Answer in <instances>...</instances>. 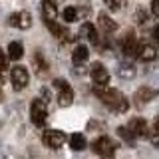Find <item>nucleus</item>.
Listing matches in <instances>:
<instances>
[{
	"instance_id": "f257e3e1",
	"label": "nucleus",
	"mask_w": 159,
	"mask_h": 159,
	"mask_svg": "<svg viewBox=\"0 0 159 159\" xmlns=\"http://www.w3.org/2000/svg\"><path fill=\"white\" fill-rule=\"evenodd\" d=\"M93 93L98 96V99H102L106 106L111 107L113 113H125L129 107V102L121 96V92L109 88L107 84H93Z\"/></svg>"
},
{
	"instance_id": "f03ea898",
	"label": "nucleus",
	"mask_w": 159,
	"mask_h": 159,
	"mask_svg": "<svg viewBox=\"0 0 159 159\" xmlns=\"http://www.w3.org/2000/svg\"><path fill=\"white\" fill-rule=\"evenodd\" d=\"M30 117H32V123H36L38 127L46 125L48 119V106L44 99H34L32 106H30Z\"/></svg>"
},
{
	"instance_id": "7ed1b4c3",
	"label": "nucleus",
	"mask_w": 159,
	"mask_h": 159,
	"mask_svg": "<svg viewBox=\"0 0 159 159\" xmlns=\"http://www.w3.org/2000/svg\"><path fill=\"white\" fill-rule=\"evenodd\" d=\"M68 135L64 131H58V129H46V131L42 133V143L50 149H58L62 147L64 143H66Z\"/></svg>"
},
{
	"instance_id": "20e7f679",
	"label": "nucleus",
	"mask_w": 159,
	"mask_h": 159,
	"mask_svg": "<svg viewBox=\"0 0 159 159\" xmlns=\"http://www.w3.org/2000/svg\"><path fill=\"white\" fill-rule=\"evenodd\" d=\"M92 149H93V153H98V155H102V157H111L113 153H116V143L111 141V137L102 135L92 143Z\"/></svg>"
},
{
	"instance_id": "39448f33",
	"label": "nucleus",
	"mask_w": 159,
	"mask_h": 159,
	"mask_svg": "<svg viewBox=\"0 0 159 159\" xmlns=\"http://www.w3.org/2000/svg\"><path fill=\"white\" fill-rule=\"evenodd\" d=\"M54 86L60 89V93H58V103H60V106H62V107L72 106L74 92H72V88H70V84L66 82V80H56V82H54Z\"/></svg>"
},
{
	"instance_id": "423d86ee",
	"label": "nucleus",
	"mask_w": 159,
	"mask_h": 159,
	"mask_svg": "<svg viewBox=\"0 0 159 159\" xmlns=\"http://www.w3.org/2000/svg\"><path fill=\"white\" fill-rule=\"evenodd\" d=\"M10 80H12V88L14 89H24L30 82V76H28V70L22 68V66H16L12 68L10 72Z\"/></svg>"
},
{
	"instance_id": "0eeeda50",
	"label": "nucleus",
	"mask_w": 159,
	"mask_h": 159,
	"mask_svg": "<svg viewBox=\"0 0 159 159\" xmlns=\"http://www.w3.org/2000/svg\"><path fill=\"white\" fill-rule=\"evenodd\" d=\"M139 46H141V44L135 40V36H133L131 32L121 40V52L125 54L127 58H137L139 56Z\"/></svg>"
},
{
	"instance_id": "6e6552de",
	"label": "nucleus",
	"mask_w": 159,
	"mask_h": 159,
	"mask_svg": "<svg viewBox=\"0 0 159 159\" xmlns=\"http://www.w3.org/2000/svg\"><path fill=\"white\" fill-rule=\"evenodd\" d=\"M8 24L10 26H16L20 30H28L32 26V16H30V12L26 10H22V12H14L12 16L8 18Z\"/></svg>"
},
{
	"instance_id": "1a4fd4ad",
	"label": "nucleus",
	"mask_w": 159,
	"mask_h": 159,
	"mask_svg": "<svg viewBox=\"0 0 159 159\" xmlns=\"http://www.w3.org/2000/svg\"><path fill=\"white\" fill-rule=\"evenodd\" d=\"M89 74H92V80L93 84H109V72L103 64L96 62L92 68H89Z\"/></svg>"
},
{
	"instance_id": "9d476101",
	"label": "nucleus",
	"mask_w": 159,
	"mask_h": 159,
	"mask_svg": "<svg viewBox=\"0 0 159 159\" xmlns=\"http://www.w3.org/2000/svg\"><path fill=\"white\" fill-rule=\"evenodd\" d=\"M98 22H99V28H102L106 34H113L117 30V22H116V20H111L106 12H99L98 14Z\"/></svg>"
},
{
	"instance_id": "9b49d317",
	"label": "nucleus",
	"mask_w": 159,
	"mask_h": 159,
	"mask_svg": "<svg viewBox=\"0 0 159 159\" xmlns=\"http://www.w3.org/2000/svg\"><path fill=\"white\" fill-rule=\"evenodd\" d=\"M127 125H129V129H131V131L135 133L137 137H139V135H147V131H149V129H147V121H145L143 117H133V119H129Z\"/></svg>"
},
{
	"instance_id": "f8f14e48",
	"label": "nucleus",
	"mask_w": 159,
	"mask_h": 159,
	"mask_svg": "<svg viewBox=\"0 0 159 159\" xmlns=\"http://www.w3.org/2000/svg\"><path fill=\"white\" fill-rule=\"evenodd\" d=\"M137 58H141L143 62H153V60H157V48L153 44H141Z\"/></svg>"
},
{
	"instance_id": "ddd939ff",
	"label": "nucleus",
	"mask_w": 159,
	"mask_h": 159,
	"mask_svg": "<svg viewBox=\"0 0 159 159\" xmlns=\"http://www.w3.org/2000/svg\"><path fill=\"white\" fill-rule=\"evenodd\" d=\"M80 36H84V38H88L92 44H99V36H98V32H96V26H93L92 22H86L82 26V30H80Z\"/></svg>"
},
{
	"instance_id": "4468645a",
	"label": "nucleus",
	"mask_w": 159,
	"mask_h": 159,
	"mask_svg": "<svg viewBox=\"0 0 159 159\" xmlns=\"http://www.w3.org/2000/svg\"><path fill=\"white\" fill-rule=\"evenodd\" d=\"M70 147H72L74 151H84V149L88 147V141H86V137H84V133H72V135H70Z\"/></svg>"
},
{
	"instance_id": "2eb2a0df",
	"label": "nucleus",
	"mask_w": 159,
	"mask_h": 159,
	"mask_svg": "<svg viewBox=\"0 0 159 159\" xmlns=\"http://www.w3.org/2000/svg\"><path fill=\"white\" fill-rule=\"evenodd\" d=\"M88 58H89V50L84 46V44H78V46L74 48V52H72V60H74V64H84Z\"/></svg>"
},
{
	"instance_id": "dca6fc26",
	"label": "nucleus",
	"mask_w": 159,
	"mask_h": 159,
	"mask_svg": "<svg viewBox=\"0 0 159 159\" xmlns=\"http://www.w3.org/2000/svg\"><path fill=\"white\" fill-rule=\"evenodd\" d=\"M44 24H46V28H48L56 38H62V36H66V34H68V30L64 28L62 24L54 22V20H50V18H44Z\"/></svg>"
},
{
	"instance_id": "f3484780",
	"label": "nucleus",
	"mask_w": 159,
	"mask_h": 159,
	"mask_svg": "<svg viewBox=\"0 0 159 159\" xmlns=\"http://www.w3.org/2000/svg\"><path fill=\"white\" fill-rule=\"evenodd\" d=\"M117 76L121 80H133L135 78V66H133V64H119Z\"/></svg>"
},
{
	"instance_id": "a211bd4d",
	"label": "nucleus",
	"mask_w": 159,
	"mask_h": 159,
	"mask_svg": "<svg viewBox=\"0 0 159 159\" xmlns=\"http://www.w3.org/2000/svg\"><path fill=\"white\" fill-rule=\"evenodd\" d=\"M24 56V46H22V42H10V46H8V58L10 60H20Z\"/></svg>"
},
{
	"instance_id": "6ab92c4d",
	"label": "nucleus",
	"mask_w": 159,
	"mask_h": 159,
	"mask_svg": "<svg viewBox=\"0 0 159 159\" xmlns=\"http://www.w3.org/2000/svg\"><path fill=\"white\" fill-rule=\"evenodd\" d=\"M42 14H44V18H50V20H54V18L58 16L56 4H54L52 0H44V2H42Z\"/></svg>"
},
{
	"instance_id": "aec40b11",
	"label": "nucleus",
	"mask_w": 159,
	"mask_h": 159,
	"mask_svg": "<svg viewBox=\"0 0 159 159\" xmlns=\"http://www.w3.org/2000/svg\"><path fill=\"white\" fill-rule=\"evenodd\" d=\"M153 96H155V92H153L151 88H141L137 89V96H135V102L141 106V103H147L149 99H153Z\"/></svg>"
},
{
	"instance_id": "412c9836",
	"label": "nucleus",
	"mask_w": 159,
	"mask_h": 159,
	"mask_svg": "<svg viewBox=\"0 0 159 159\" xmlns=\"http://www.w3.org/2000/svg\"><path fill=\"white\" fill-rule=\"evenodd\" d=\"M117 135L121 137L123 141H127V143H133V141H135V137H137L135 133L129 129V125H119L117 127Z\"/></svg>"
},
{
	"instance_id": "4be33fe9",
	"label": "nucleus",
	"mask_w": 159,
	"mask_h": 159,
	"mask_svg": "<svg viewBox=\"0 0 159 159\" xmlns=\"http://www.w3.org/2000/svg\"><path fill=\"white\" fill-rule=\"evenodd\" d=\"M34 68H36V72L38 74H44V72H48V62L44 60V56L40 52L34 54Z\"/></svg>"
},
{
	"instance_id": "5701e85b",
	"label": "nucleus",
	"mask_w": 159,
	"mask_h": 159,
	"mask_svg": "<svg viewBox=\"0 0 159 159\" xmlns=\"http://www.w3.org/2000/svg\"><path fill=\"white\" fill-rule=\"evenodd\" d=\"M78 8H74V6H68V8H64V20L66 22H74V20H78Z\"/></svg>"
},
{
	"instance_id": "b1692460",
	"label": "nucleus",
	"mask_w": 159,
	"mask_h": 159,
	"mask_svg": "<svg viewBox=\"0 0 159 159\" xmlns=\"http://www.w3.org/2000/svg\"><path fill=\"white\" fill-rule=\"evenodd\" d=\"M103 4H106V6H107L109 10H113V12H116V10L121 8L123 0H103Z\"/></svg>"
},
{
	"instance_id": "393cba45",
	"label": "nucleus",
	"mask_w": 159,
	"mask_h": 159,
	"mask_svg": "<svg viewBox=\"0 0 159 159\" xmlns=\"http://www.w3.org/2000/svg\"><path fill=\"white\" fill-rule=\"evenodd\" d=\"M0 68H2V70L8 68V58H6V54H4L2 50H0Z\"/></svg>"
},
{
	"instance_id": "a878e982",
	"label": "nucleus",
	"mask_w": 159,
	"mask_h": 159,
	"mask_svg": "<svg viewBox=\"0 0 159 159\" xmlns=\"http://www.w3.org/2000/svg\"><path fill=\"white\" fill-rule=\"evenodd\" d=\"M135 16H137V22H145V20H147V12L139 8L137 12H135Z\"/></svg>"
},
{
	"instance_id": "bb28decb",
	"label": "nucleus",
	"mask_w": 159,
	"mask_h": 159,
	"mask_svg": "<svg viewBox=\"0 0 159 159\" xmlns=\"http://www.w3.org/2000/svg\"><path fill=\"white\" fill-rule=\"evenodd\" d=\"M151 12H153V16L159 18V0H153L151 2Z\"/></svg>"
},
{
	"instance_id": "cd10ccee",
	"label": "nucleus",
	"mask_w": 159,
	"mask_h": 159,
	"mask_svg": "<svg viewBox=\"0 0 159 159\" xmlns=\"http://www.w3.org/2000/svg\"><path fill=\"white\" fill-rule=\"evenodd\" d=\"M151 143H153V145H155V147H159V131H157L155 135L151 137Z\"/></svg>"
},
{
	"instance_id": "c85d7f7f",
	"label": "nucleus",
	"mask_w": 159,
	"mask_h": 159,
	"mask_svg": "<svg viewBox=\"0 0 159 159\" xmlns=\"http://www.w3.org/2000/svg\"><path fill=\"white\" fill-rule=\"evenodd\" d=\"M153 38H155L157 42H159V26H155V28H153Z\"/></svg>"
},
{
	"instance_id": "c756f323",
	"label": "nucleus",
	"mask_w": 159,
	"mask_h": 159,
	"mask_svg": "<svg viewBox=\"0 0 159 159\" xmlns=\"http://www.w3.org/2000/svg\"><path fill=\"white\" fill-rule=\"evenodd\" d=\"M155 131H159V116H157V119H155Z\"/></svg>"
},
{
	"instance_id": "7c9ffc66",
	"label": "nucleus",
	"mask_w": 159,
	"mask_h": 159,
	"mask_svg": "<svg viewBox=\"0 0 159 159\" xmlns=\"http://www.w3.org/2000/svg\"><path fill=\"white\" fill-rule=\"evenodd\" d=\"M0 72H2V68H0ZM0 84H2V74H0Z\"/></svg>"
}]
</instances>
